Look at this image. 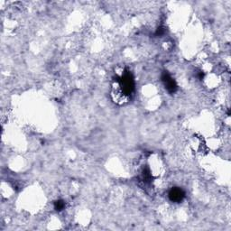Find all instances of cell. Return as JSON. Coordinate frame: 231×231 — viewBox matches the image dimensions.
I'll return each mask as SVG.
<instances>
[{
	"label": "cell",
	"mask_w": 231,
	"mask_h": 231,
	"mask_svg": "<svg viewBox=\"0 0 231 231\" xmlns=\"http://www.w3.org/2000/svg\"><path fill=\"white\" fill-rule=\"evenodd\" d=\"M182 191L181 190H178V189H176V190H173L171 193H170V197H171V199L173 200V201H181L182 200Z\"/></svg>",
	"instance_id": "cell-1"
}]
</instances>
